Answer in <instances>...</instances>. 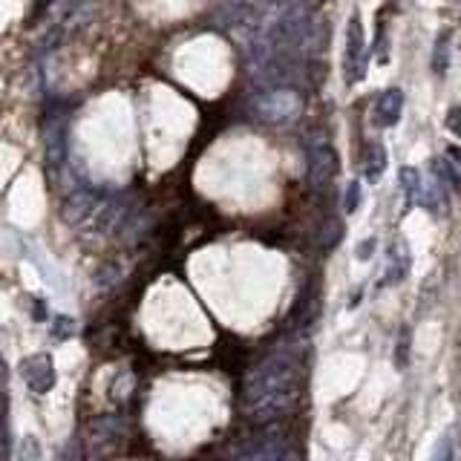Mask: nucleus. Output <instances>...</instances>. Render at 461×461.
Returning <instances> with one entry per match:
<instances>
[{
	"label": "nucleus",
	"instance_id": "a211bd4d",
	"mask_svg": "<svg viewBox=\"0 0 461 461\" xmlns=\"http://www.w3.org/2000/svg\"><path fill=\"white\" fill-rule=\"evenodd\" d=\"M277 461H300V453L294 450V447H288V450H285Z\"/></svg>",
	"mask_w": 461,
	"mask_h": 461
},
{
	"label": "nucleus",
	"instance_id": "6e6552de",
	"mask_svg": "<svg viewBox=\"0 0 461 461\" xmlns=\"http://www.w3.org/2000/svg\"><path fill=\"white\" fill-rule=\"evenodd\" d=\"M285 450H288L285 441H280V438H266V441L254 444L251 450H245L237 461H277Z\"/></svg>",
	"mask_w": 461,
	"mask_h": 461
},
{
	"label": "nucleus",
	"instance_id": "f3484780",
	"mask_svg": "<svg viewBox=\"0 0 461 461\" xmlns=\"http://www.w3.org/2000/svg\"><path fill=\"white\" fill-rule=\"evenodd\" d=\"M372 249H375V240H366V242L357 249V257H360V259H366V257L372 254Z\"/></svg>",
	"mask_w": 461,
	"mask_h": 461
},
{
	"label": "nucleus",
	"instance_id": "423d86ee",
	"mask_svg": "<svg viewBox=\"0 0 461 461\" xmlns=\"http://www.w3.org/2000/svg\"><path fill=\"white\" fill-rule=\"evenodd\" d=\"M403 113V93L398 86H389L375 101V124L378 127H395Z\"/></svg>",
	"mask_w": 461,
	"mask_h": 461
},
{
	"label": "nucleus",
	"instance_id": "39448f33",
	"mask_svg": "<svg viewBox=\"0 0 461 461\" xmlns=\"http://www.w3.org/2000/svg\"><path fill=\"white\" fill-rule=\"evenodd\" d=\"M21 378L32 393L43 395L55 386V364L50 355H32L21 364Z\"/></svg>",
	"mask_w": 461,
	"mask_h": 461
},
{
	"label": "nucleus",
	"instance_id": "20e7f679",
	"mask_svg": "<svg viewBox=\"0 0 461 461\" xmlns=\"http://www.w3.org/2000/svg\"><path fill=\"white\" fill-rule=\"evenodd\" d=\"M340 158L331 144H314L309 150V182L314 191H326V187L338 179Z\"/></svg>",
	"mask_w": 461,
	"mask_h": 461
},
{
	"label": "nucleus",
	"instance_id": "9d476101",
	"mask_svg": "<svg viewBox=\"0 0 461 461\" xmlns=\"http://www.w3.org/2000/svg\"><path fill=\"white\" fill-rule=\"evenodd\" d=\"M447 67H450V32H441L436 38V47H432V69L444 76Z\"/></svg>",
	"mask_w": 461,
	"mask_h": 461
},
{
	"label": "nucleus",
	"instance_id": "f8f14e48",
	"mask_svg": "<svg viewBox=\"0 0 461 461\" xmlns=\"http://www.w3.org/2000/svg\"><path fill=\"white\" fill-rule=\"evenodd\" d=\"M444 124H447V130H450L456 139H461V107H450V110H447Z\"/></svg>",
	"mask_w": 461,
	"mask_h": 461
},
{
	"label": "nucleus",
	"instance_id": "dca6fc26",
	"mask_svg": "<svg viewBox=\"0 0 461 461\" xmlns=\"http://www.w3.org/2000/svg\"><path fill=\"white\" fill-rule=\"evenodd\" d=\"M6 456H9V441H6V427L0 421V461H6Z\"/></svg>",
	"mask_w": 461,
	"mask_h": 461
},
{
	"label": "nucleus",
	"instance_id": "4468645a",
	"mask_svg": "<svg viewBox=\"0 0 461 461\" xmlns=\"http://www.w3.org/2000/svg\"><path fill=\"white\" fill-rule=\"evenodd\" d=\"M432 461H453V441L450 438H441V444L436 447V456Z\"/></svg>",
	"mask_w": 461,
	"mask_h": 461
},
{
	"label": "nucleus",
	"instance_id": "f03ea898",
	"mask_svg": "<svg viewBox=\"0 0 461 461\" xmlns=\"http://www.w3.org/2000/svg\"><path fill=\"white\" fill-rule=\"evenodd\" d=\"M300 110H303V95L294 86H271V90L257 93L249 104L251 119L259 124H271V127L297 119Z\"/></svg>",
	"mask_w": 461,
	"mask_h": 461
},
{
	"label": "nucleus",
	"instance_id": "2eb2a0df",
	"mask_svg": "<svg viewBox=\"0 0 461 461\" xmlns=\"http://www.w3.org/2000/svg\"><path fill=\"white\" fill-rule=\"evenodd\" d=\"M52 335H55L58 340H64V338H69V335H72V321H69V317H64V321H55Z\"/></svg>",
	"mask_w": 461,
	"mask_h": 461
},
{
	"label": "nucleus",
	"instance_id": "9b49d317",
	"mask_svg": "<svg viewBox=\"0 0 461 461\" xmlns=\"http://www.w3.org/2000/svg\"><path fill=\"white\" fill-rule=\"evenodd\" d=\"M18 458L21 461H41V444L35 436H23L18 444Z\"/></svg>",
	"mask_w": 461,
	"mask_h": 461
},
{
	"label": "nucleus",
	"instance_id": "1a4fd4ad",
	"mask_svg": "<svg viewBox=\"0 0 461 461\" xmlns=\"http://www.w3.org/2000/svg\"><path fill=\"white\" fill-rule=\"evenodd\" d=\"M384 167H386V153L378 141L369 144L366 148V156H364V176L369 182H378L384 176Z\"/></svg>",
	"mask_w": 461,
	"mask_h": 461
},
{
	"label": "nucleus",
	"instance_id": "0eeeda50",
	"mask_svg": "<svg viewBox=\"0 0 461 461\" xmlns=\"http://www.w3.org/2000/svg\"><path fill=\"white\" fill-rule=\"evenodd\" d=\"M95 208H98L95 194H90V191H78V194H72V196L67 199V205H64V220H67L69 225H78V222H84V220H90Z\"/></svg>",
	"mask_w": 461,
	"mask_h": 461
},
{
	"label": "nucleus",
	"instance_id": "ddd939ff",
	"mask_svg": "<svg viewBox=\"0 0 461 461\" xmlns=\"http://www.w3.org/2000/svg\"><path fill=\"white\" fill-rule=\"evenodd\" d=\"M357 205H360V185H357V182H349V191H346L343 208H346V213H352Z\"/></svg>",
	"mask_w": 461,
	"mask_h": 461
},
{
	"label": "nucleus",
	"instance_id": "7ed1b4c3",
	"mask_svg": "<svg viewBox=\"0 0 461 461\" xmlns=\"http://www.w3.org/2000/svg\"><path fill=\"white\" fill-rule=\"evenodd\" d=\"M343 72L349 84H357L366 76V41H364V23H360V18H352L349 26H346Z\"/></svg>",
	"mask_w": 461,
	"mask_h": 461
},
{
	"label": "nucleus",
	"instance_id": "f257e3e1",
	"mask_svg": "<svg viewBox=\"0 0 461 461\" xmlns=\"http://www.w3.org/2000/svg\"><path fill=\"white\" fill-rule=\"evenodd\" d=\"M303 366L292 349L271 352L245 375L242 407L251 421H277L300 401Z\"/></svg>",
	"mask_w": 461,
	"mask_h": 461
}]
</instances>
